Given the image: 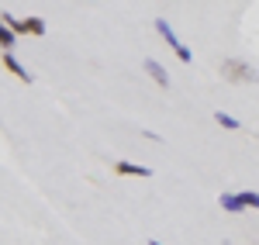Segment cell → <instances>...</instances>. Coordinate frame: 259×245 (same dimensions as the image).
<instances>
[{
    "label": "cell",
    "mask_w": 259,
    "mask_h": 245,
    "mask_svg": "<svg viewBox=\"0 0 259 245\" xmlns=\"http://www.w3.org/2000/svg\"><path fill=\"white\" fill-rule=\"evenodd\" d=\"M149 245H166V242H149Z\"/></svg>",
    "instance_id": "11"
},
{
    "label": "cell",
    "mask_w": 259,
    "mask_h": 245,
    "mask_svg": "<svg viewBox=\"0 0 259 245\" xmlns=\"http://www.w3.org/2000/svg\"><path fill=\"white\" fill-rule=\"evenodd\" d=\"M156 31H159L162 38L169 41V48L177 52V59H180V62H194V52H190V48H187V45H183V41L177 38V31H173V24H169L166 18H159V21H156Z\"/></svg>",
    "instance_id": "2"
},
{
    "label": "cell",
    "mask_w": 259,
    "mask_h": 245,
    "mask_svg": "<svg viewBox=\"0 0 259 245\" xmlns=\"http://www.w3.org/2000/svg\"><path fill=\"white\" fill-rule=\"evenodd\" d=\"M221 76H225L228 83H256L259 80L256 69H252L245 59H225L221 62Z\"/></svg>",
    "instance_id": "1"
},
{
    "label": "cell",
    "mask_w": 259,
    "mask_h": 245,
    "mask_svg": "<svg viewBox=\"0 0 259 245\" xmlns=\"http://www.w3.org/2000/svg\"><path fill=\"white\" fill-rule=\"evenodd\" d=\"M239 201H242L245 211H249V207H256V211H259V193H252V190H239Z\"/></svg>",
    "instance_id": "10"
},
{
    "label": "cell",
    "mask_w": 259,
    "mask_h": 245,
    "mask_svg": "<svg viewBox=\"0 0 259 245\" xmlns=\"http://www.w3.org/2000/svg\"><path fill=\"white\" fill-rule=\"evenodd\" d=\"M214 121H218L221 128H228V131H242V121L232 118V114H225V111H214Z\"/></svg>",
    "instance_id": "7"
},
{
    "label": "cell",
    "mask_w": 259,
    "mask_h": 245,
    "mask_svg": "<svg viewBox=\"0 0 259 245\" xmlns=\"http://www.w3.org/2000/svg\"><path fill=\"white\" fill-rule=\"evenodd\" d=\"M145 73L152 76V83H156V86H162V90L169 86V73H166V69H162L156 59H145Z\"/></svg>",
    "instance_id": "4"
},
{
    "label": "cell",
    "mask_w": 259,
    "mask_h": 245,
    "mask_svg": "<svg viewBox=\"0 0 259 245\" xmlns=\"http://www.w3.org/2000/svg\"><path fill=\"white\" fill-rule=\"evenodd\" d=\"M4 66H7V69H11V73H14L21 83H31V80H35V76H31V73H28V69H24V66L14 59V56H11V52H4Z\"/></svg>",
    "instance_id": "5"
},
{
    "label": "cell",
    "mask_w": 259,
    "mask_h": 245,
    "mask_svg": "<svg viewBox=\"0 0 259 245\" xmlns=\"http://www.w3.org/2000/svg\"><path fill=\"white\" fill-rule=\"evenodd\" d=\"M0 48H4V52H11V48H14V31H11L4 21H0Z\"/></svg>",
    "instance_id": "9"
},
{
    "label": "cell",
    "mask_w": 259,
    "mask_h": 245,
    "mask_svg": "<svg viewBox=\"0 0 259 245\" xmlns=\"http://www.w3.org/2000/svg\"><path fill=\"white\" fill-rule=\"evenodd\" d=\"M24 35H45V21L41 18H24Z\"/></svg>",
    "instance_id": "8"
},
{
    "label": "cell",
    "mask_w": 259,
    "mask_h": 245,
    "mask_svg": "<svg viewBox=\"0 0 259 245\" xmlns=\"http://www.w3.org/2000/svg\"><path fill=\"white\" fill-rule=\"evenodd\" d=\"M218 204H221V211H228V214H245V207H242L239 193H221Z\"/></svg>",
    "instance_id": "6"
},
{
    "label": "cell",
    "mask_w": 259,
    "mask_h": 245,
    "mask_svg": "<svg viewBox=\"0 0 259 245\" xmlns=\"http://www.w3.org/2000/svg\"><path fill=\"white\" fill-rule=\"evenodd\" d=\"M114 173H118V176H139V180L152 176V169L142 166V163H114Z\"/></svg>",
    "instance_id": "3"
}]
</instances>
